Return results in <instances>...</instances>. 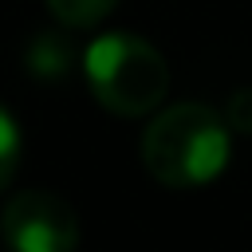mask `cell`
I'll return each mask as SVG.
<instances>
[{
	"label": "cell",
	"mask_w": 252,
	"mask_h": 252,
	"mask_svg": "<svg viewBox=\"0 0 252 252\" xmlns=\"http://www.w3.org/2000/svg\"><path fill=\"white\" fill-rule=\"evenodd\" d=\"M142 161L169 189L209 185L228 161V122L205 102H177L146 126Z\"/></svg>",
	"instance_id": "1"
},
{
	"label": "cell",
	"mask_w": 252,
	"mask_h": 252,
	"mask_svg": "<svg viewBox=\"0 0 252 252\" xmlns=\"http://www.w3.org/2000/svg\"><path fill=\"white\" fill-rule=\"evenodd\" d=\"M91 94L114 114H150L169 91V67L154 43L130 32H106L83 51Z\"/></svg>",
	"instance_id": "2"
},
{
	"label": "cell",
	"mask_w": 252,
	"mask_h": 252,
	"mask_svg": "<svg viewBox=\"0 0 252 252\" xmlns=\"http://www.w3.org/2000/svg\"><path fill=\"white\" fill-rule=\"evenodd\" d=\"M0 232L8 252H75L79 217L51 189H24L4 205Z\"/></svg>",
	"instance_id": "3"
},
{
	"label": "cell",
	"mask_w": 252,
	"mask_h": 252,
	"mask_svg": "<svg viewBox=\"0 0 252 252\" xmlns=\"http://www.w3.org/2000/svg\"><path fill=\"white\" fill-rule=\"evenodd\" d=\"M75 63V47L63 32H39L28 43V71L39 79H59Z\"/></svg>",
	"instance_id": "4"
},
{
	"label": "cell",
	"mask_w": 252,
	"mask_h": 252,
	"mask_svg": "<svg viewBox=\"0 0 252 252\" xmlns=\"http://www.w3.org/2000/svg\"><path fill=\"white\" fill-rule=\"evenodd\" d=\"M118 0H47L51 16L63 24V28H91L98 24L102 16H110Z\"/></svg>",
	"instance_id": "5"
},
{
	"label": "cell",
	"mask_w": 252,
	"mask_h": 252,
	"mask_svg": "<svg viewBox=\"0 0 252 252\" xmlns=\"http://www.w3.org/2000/svg\"><path fill=\"white\" fill-rule=\"evenodd\" d=\"M20 154H24L20 126H16V118L0 106V189L16 177V169H20Z\"/></svg>",
	"instance_id": "6"
},
{
	"label": "cell",
	"mask_w": 252,
	"mask_h": 252,
	"mask_svg": "<svg viewBox=\"0 0 252 252\" xmlns=\"http://www.w3.org/2000/svg\"><path fill=\"white\" fill-rule=\"evenodd\" d=\"M220 118L228 122V130H236V134H252V87L236 91V94L228 98V106H224Z\"/></svg>",
	"instance_id": "7"
}]
</instances>
